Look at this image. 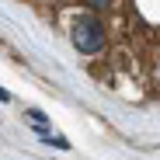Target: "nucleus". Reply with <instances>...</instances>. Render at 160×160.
<instances>
[{
    "mask_svg": "<svg viewBox=\"0 0 160 160\" xmlns=\"http://www.w3.org/2000/svg\"><path fill=\"white\" fill-rule=\"evenodd\" d=\"M77 52H84V56H94V52L104 49V24L94 18V14H80L73 21V32H70Z\"/></svg>",
    "mask_w": 160,
    "mask_h": 160,
    "instance_id": "f257e3e1",
    "label": "nucleus"
},
{
    "mask_svg": "<svg viewBox=\"0 0 160 160\" xmlns=\"http://www.w3.org/2000/svg\"><path fill=\"white\" fill-rule=\"evenodd\" d=\"M87 4H91V7H108L112 0H87Z\"/></svg>",
    "mask_w": 160,
    "mask_h": 160,
    "instance_id": "f03ea898",
    "label": "nucleus"
}]
</instances>
